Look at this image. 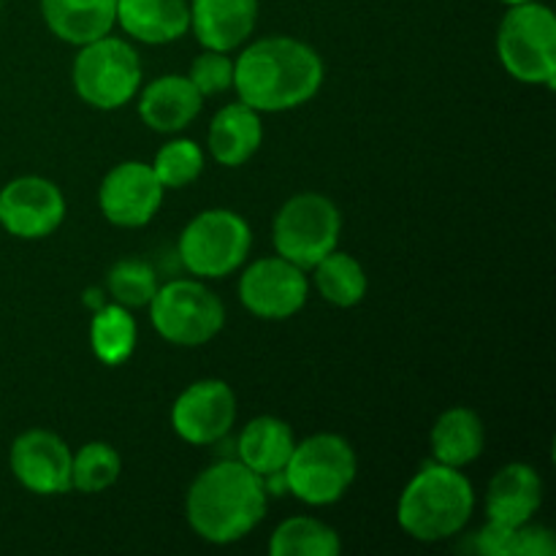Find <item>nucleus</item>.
I'll return each instance as SVG.
<instances>
[{
	"mask_svg": "<svg viewBox=\"0 0 556 556\" xmlns=\"http://www.w3.org/2000/svg\"><path fill=\"white\" fill-rule=\"evenodd\" d=\"M324 85V60L291 36L253 41L233 60V90L255 112H288L313 101Z\"/></svg>",
	"mask_w": 556,
	"mask_h": 556,
	"instance_id": "f257e3e1",
	"label": "nucleus"
},
{
	"mask_svg": "<svg viewBox=\"0 0 556 556\" xmlns=\"http://www.w3.org/2000/svg\"><path fill=\"white\" fill-rule=\"evenodd\" d=\"M264 481L239 459H223L199 472L188 489L185 514L199 538L215 546L242 541L266 516Z\"/></svg>",
	"mask_w": 556,
	"mask_h": 556,
	"instance_id": "f03ea898",
	"label": "nucleus"
},
{
	"mask_svg": "<svg viewBox=\"0 0 556 556\" xmlns=\"http://www.w3.org/2000/svg\"><path fill=\"white\" fill-rule=\"evenodd\" d=\"M472 508L476 492L470 478L459 467L429 462L402 492L396 521L416 541L438 543L459 535L470 521Z\"/></svg>",
	"mask_w": 556,
	"mask_h": 556,
	"instance_id": "7ed1b4c3",
	"label": "nucleus"
},
{
	"mask_svg": "<svg viewBox=\"0 0 556 556\" xmlns=\"http://www.w3.org/2000/svg\"><path fill=\"white\" fill-rule=\"evenodd\" d=\"M497 54L505 71L525 85L554 87L556 76V16L548 5H510L497 30Z\"/></svg>",
	"mask_w": 556,
	"mask_h": 556,
	"instance_id": "20e7f679",
	"label": "nucleus"
},
{
	"mask_svg": "<svg viewBox=\"0 0 556 556\" xmlns=\"http://www.w3.org/2000/svg\"><path fill=\"white\" fill-rule=\"evenodd\" d=\"M74 90L87 106L112 112L134 101L141 87V60L128 41L103 36L79 47L74 60Z\"/></svg>",
	"mask_w": 556,
	"mask_h": 556,
	"instance_id": "39448f33",
	"label": "nucleus"
},
{
	"mask_svg": "<svg viewBox=\"0 0 556 556\" xmlns=\"http://www.w3.org/2000/svg\"><path fill=\"white\" fill-rule=\"evenodd\" d=\"M356 451L340 434H313L293 445L286 465L288 492L307 505H331L356 481Z\"/></svg>",
	"mask_w": 556,
	"mask_h": 556,
	"instance_id": "423d86ee",
	"label": "nucleus"
},
{
	"mask_svg": "<svg viewBox=\"0 0 556 556\" xmlns=\"http://www.w3.org/2000/svg\"><path fill=\"white\" fill-rule=\"evenodd\" d=\"M342 231V215L331 199L320 193H299L280 206L271 226V242L277 255L313 269L320 258L337 250Z\"/></svg>",
	"mask_w": 556,
	"mask_h": 556,
	"instance_id": "0eeeda50",
	"label": "nucleus"
},
{
	"mask_svg": "<svg viewBox=\"0 0 556 556\" xmlns=\"http://www.w3.org/2000/svg\"><path fill=\"white\" fill-rule=\"evenodd\" d=\"M253 244L248 220L231 210H206L185 226L179 237V258L190 275L220 280L244 264Z\"/></svg>",
	"mask_w": 556,
	"mask_h": 556,
	"instance_id": "6e6552de",
	"label": "nucleus"
},
{
	"mask_svg": "<svg viewBox=\"0 0 556 556\" xmlns=\"http://www.w3.org/2000/svg\"><path fill=\"white\" fill-rule=\"evenodd\" d=\"M147 307H150L155 331L172 345H206L220 334L226 324L223 302L199 280H172L166 286H157Z\"/></svg>",
	"mask_w": 556,
	"mask_h": 556,
	"instance_id": "1a4fd4ad",
	"label": "nucleus"
},
{
	"mask_svg": "<svg viewBox=\"0 0 556 556\" xmlns=\"http://www.w3.org/2000/svg\"><path fill=\"white\" fill-rule=\"evenodd\" d=\"M233 421H237V396L231 386L217 378L195 380L172 407L174 432L190 445L220 443L231 434Z\"/></svg>",
	"mask_w": 556,
	"mask_h": 556,
	"instance_id": "9d476101",
	"label": "nucleus"
},
{
	"mask_svg": "<svg viewBox=\"0 0 556 556\" xmlns=\"http://www.w3.org/2000/svg\"><path fill=\"white\" fill-rule=\"evenodd\" d=\"M307 277L304 269L282 255L258 258L244 269L239 280V299L253 315L264 320H286L296 315L307 302Z\"/></svg>",
	"mask_w": 556,
	"mask_h": 556,
	"instance_id": "9b49d317",
	"label": "nucleus"
},
{
	"mask_svg": "<svg viewBox=\"0 0 556 556\" xmlns=\"http://www.w3.org/2000/svg\"><path fill=\"white\" fill-rule=\"evenodd\" d=\"M65 199L52 179L16 177L0 190V226L20 239H43L60 228Z\"/></svg>",
	"mask_w": 556,
	"mask_h": 556,
	"instance_id": "f8f14e48",
	"label": "nucleus"
},
{
	"mask_svg": "<svg viewBox=\"0 0 556 556\" xmlns=\"http://www.w3.org/2000/svg\"><path fill=\"white\" fill-rule=\"evenodd\" d=\"M163 185L150 163L125 161L103 177L98 201L109 223L119 228L147 226L163 204Z\"/></svg>",
	"mask_w": 556,
	"mask_h": 556,
	"instance_id": "ddd939ff",
	"label": "nucleus"
},
{
	"mask_svg": "<svg viewBox=\"0 0 556 556\" xmlns=\"http://www.w3.org/2000/svg\"><path fill=\"white\" fill-rule=\"evenodd\" d=\"M71 454L68 443L47 429L22 432L11 445V472L33 494L71 492Z\"/></svg>",
	"mask_w": 556,
	"mask_h": 556,
	"instance_id": "4468645a",
	"label": "nucleus"
},
{
	"mask_svg": "<svg viewBox=\"0 0 556 556\" xmlns=\"http://www.w3.org/2000/svg\"><path fill=\"white\" fill-rule=\"evenodd\" d=\"M258 22V0H190V27L204 49L231 52Z\"/></svg>",
	"mask_w": 556,
	"mask_h": 556,
	"instance_id": "2eb2a0df",
	"label": "nucleus"
},
{
	"mask_svg": "<svg viewBox=\"0 0 556 556\" xmlns=\"http://www.w3.org/2000/svg\"><path fill=\"white\" fill-rule=\"evenodd\" d=\"M543 503V481L535 467L510 462L492 478L486 492L489 521L505 527H521L532 521Z\"/></svg>",
	"mask_w": 556,
	"mask_h": 556,
	"instance_id": "dca6fc26",
	"label": "nucleus"
},
{
	"mask_svg": "<svg viewBox=\"0 0 556 556\" xmlns=\"http://www.w3.org/2000/svg\"><path fill=\"white\" fill-rule=\"evenodd\" d=\"M204 96L182 74L157 76L144 87L139 98V114L144 125L157 134H177L188 128L201 112Z\"/></svg>",
	"mask_w": 556,
	"mask_h": 556,
	"instance_id": "f3484780",
	"label": "nucleus"
},
{
	"mask_svg": "<svg viewBox=\"0 0 556 556\" xmlns=\"http://www.w3.org/2000/svg\"><path fill=\"white\" fill-rule=\"evenodd\" d=\"M41 14L52 36L85 47L117 25V0H41Z\"/></svg>",
	"mask_w": 556,
	"mask_h": 556,
	"instance_id": "a211bd4d",
	"label": "nucleus"
},
{
	"mask_svg": "<svg viewBox=\"0 0 556 556\" xmlns=\"http://www.w3.org/2000/svg\"><path fill=\"white\" fill-rule=\"evenodd\" d=\"M117 25L141 43H172L190 30L188 0H117Z\"/></svg>",
	"mask_w": 556,
	"mask_h": 556,
	"instance_id": "6ab92c4d",
	"label": "nucleus"
},
{
	"mask_svg": "<svg viewBox=\"0 0 556 556\" xmlns=\"http://www.w3.org/2000/svg\"><path fill=\"white\" fill-rule=\"evenodd\" d=\"M264 141V125L255 109L248 103H228L210 123V155L220 166H242L258 152Z\"/></svg>",
	"mask_w": 556,
	"mask_h": 556,
	"instance_id": "aec40b11",
	"label": "nucleus"
},
{
	"mask_svg": "<svg viewBox=\"0 0 556 556\" xmlns=\"http://www.w3.org/2000/svg\"><path fill=\"white\" fill-rule=\"evenodd\" d=\"M233 445H237L239 462L264 478L269 472L286 470L296 440H293V429L282 418L258 416L242 429Z\"/></svg>",
	"mask_w": 556,
	"mask_h": 556,
	"instance_id": "412c9836",
	"label": "nucleus"
},
{
	"mask_svg": "<svg viewBox=\"0 0 556 556\" xmlns=\"http://www.w3.org/2000/svg\"><path fill=\"white\" fill-rule=\"evenodd\" d=\"M486 429L478 413L470 407H451L432 427L434 462L448 467H465L483 454Z\"/></svg>",
	"mask_w": 556,
	"mask_h": 556,
	"instance_id": "4be33fe9",
	"label": "nucleus"
},
{
	"mask_svg": "<svg viewBox=\"0 0 556 556\" xmlns=\"http://www.w3.org/2000/svg\"><path fill=\"white\" fill-rule=\"evenodd\" d=\"M90 345L109 367L128 362L136 348V320L130 309L117 302L98 307L90 324Z\"/></svg>",
	"mask_w": 556,
	"mask_h": 556,
	"instance_id": "5701e85b",
	"label": "nucleus"
},
{
	"mask_svg": "<svg viewBox=\"0 0 556 556\" xmlns=\"http://www.w3.org/2000/svg\"><path fill=\"white\" fill-rule=\"evenodd\" d=\"M313 269L320 296L334 307H356L367 296V271L353 255L331 250Z\"/></svg>",
	"mask_w": 556,
	"mask_h": 556,
	"instance_id": "b1692460",
	"label": "nucleus"
},
{
	"mask_svg": "<svg viewBox=\"0 0 556 556\" xmlns=\"http://www.w3.org/2000/svg\"><path fill=\"white\" fill-rule=\"evenodd\" d=\"M342 543L329 525L309 516L282 521L269 541L271 556H337Z\"/></svg>",
	"mask_w": 556,
	"mask_h": 556,
	"instance_id": "393cba45",
	"label": "nucleus"
},
{
	"mask_svg": "<svg viewBox=\"0 0 556 556\" xmlns=\"http://www.w3.org/2000/svg\"><path fill=\"white\" fill-rule=\"evenodd\" d=\"M119 472H123V459L117 448L96 440V443L81 445L79 454L71 459V489H79L85 494L106 492L117 483Z\"/></svg>",
	"mask_w": 556,
	"mask_h": 556,
	"instance_id": "a878e982",
	"label": "nucleus"
},
{
	"mask_svg": "<svg viewBox=\"0 0 556 556\" xmlns=\"http://www.w3.org/2000/svg\"><path fill=\"white\" fill-rule=\"evenodd\" d=\"M106 288L109 293H112L114 302L123 304V307H147L157 291V275L150 264H144V261H119V264H114L112 269H109Z\"/></svg>",
	"mask_w": 556,
	"mask_h": 556,
	"instance_id": "bb28decb",
	"label": "nucleus"
},
{
	"mask_svg": "<svg viewBox=\"0 0 556 556\" xmlns=\"http://www.w3.org/2000/svg\"><path fill=\"white\" fill-rule=\"evenodd\" d=\"M152 172L163 188H185L204 172V150L190 139H174L157 150Z\"/></svg>",
	"mask_w": 556,
	"mask_h": 556,
	"instance_id": "cd10ccee",
	"label": "nucleus"
},
{
	"mask_svg": "<svg viewBox=\"0 0 556 556\" xmlns=\"http://www.w3.org/2000/svg\"><path fill=\"white\" fill-rule=\"evenodd\" d=\"M188 79L193 81V87L204 98L220 96V92L233 87V60L228 58V52L206 49L204 54H199V58L193 60Z\"/></svg>",
	"mask_w": 556,
	"mask_h": 556,
	"instance_id": "c85d7f7f",
	"label": "nucleus"
},
{
	"mask_svg": "<svg viewBox=\"0 0 556 556\" xmlns=\"http://www.w3.org/2000/svg\"><path fill=\"white\" fill-rule=\"evenodd\" d=\"M556 554V538L548 527L543 525H527L514 527L510 535L508 556H554Z\"/></svg>",
	"mask_w": 556,
	"mask_h": 556,
	"instance_id": "c756f323",
	"label": "nucleus"
},
{
	"mask_svg": "<svg viewBox=\"0 0 556 556\" xmlns=\"http://www.w3.org/2000/svg\"><path fill=\"white\" fill-rule=\"evenodd\" d=\"M503 3H508V5H519V3H530V0H503Z\"/></svg>",
	"mask_w": 556,
	"mask_h": 556,
	"instance_id": "7c9ffc66",
	"label": "nucleus"
}]
</instances>
